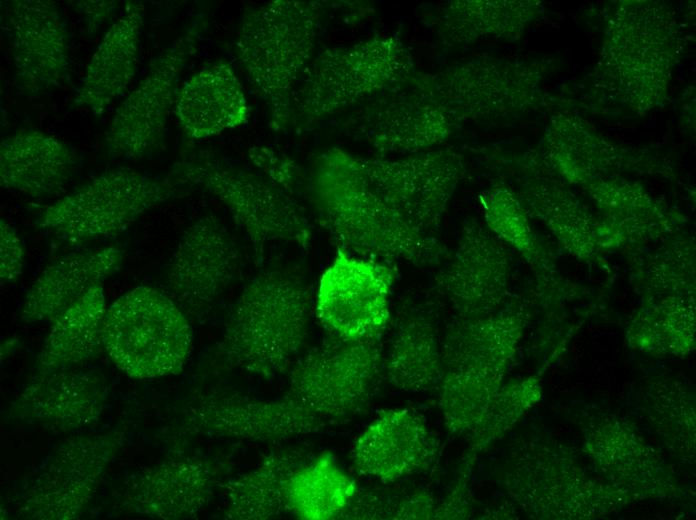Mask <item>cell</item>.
<instances>
[{
  "instance_id": "1",
  "label": "cell",
  "mask_w": 696,
  "mask_h": 520,
  "mask_svg": "<svg viewBox=\"0 0 696 520\" xmlns=\"http://www.w3.org/2000/svg\"><path fill=\"white\" fill-rule=\"evenodd\" d=\"M307 196L317 220L342 248L368 259L438 264L444 249L422 234L366 184L353 155L332 148L313 162Z\"/></svg>"
},
{
  "instance_id": "2",
  "label": "cell",
  "mask_w": 696,
  "mask_h": 520,
  "mask_svg": "<svg viewBox=\"0 0 696 520\" xmlns=\"http://www.w3.org/2000/svg\"><path fill=\"white\" fill-rule=\"evenodd\" d=\"M309 318V294L302 280L283 270H265L236 299L217 357L229 369L274 378L294 364L307 337Z\"/></svg>"
},
{
  "instance_id": "3",
  "label": "cell",
  "mask_w": 696,
  "mask_h": 520,
  "mask_svg": "<svg viewBox=\"0 0 696 520\" xmlns=\"http://www.w3.org/2000/svg\"><path fill=\"white\" fill-rule=\"evenodd\" d=\"M320 17V2L273 0L242 18L236 58L266 103L274 132L287 130L294 121L295 87L309 66Z\"/></svg>"
},
{
  "instance_id": "4",
  "label": "cell",
  "mask_w": 696,
  "mask_h": 520,
  "mask_svg": "<svg viewBox=\"0 0 696 520\" xmlns=\"http://www.w3.org/2000/svg\"><path fill=\"white\" fill-rule=\"evenodd\" d=\"M101 340L116 366L137 379L182 371L193 347L191 325L172 298L137 286L106 309Z\"/></svg>"
},
{
  "instance_id": "5",
  "label": "cell",
  "mask_w": 696,
  "mask_h": 520,
  "mask_svg": "<svg viewBox=\"0 0 696 520\" xmlns=\"http://www.w3.org/2000/svg\"><path fill=\"white\" fill-rule=\"evenodd\" d=\"M171 177L219 200L258 255L275 244H310L311 227L296 198L257 174L200 156L176 164Z\"/></svg>"
},
{
  "instance_id": "6",
  "label": "cell",
  "mask_w": 696,
  "mask_h": 520,
  "mask_svg": "<svg viewBox=\"0 0 696 520\" xmlns=\"http://www.w3.org/2000/svg\"><path fill=\"white\" fill-rule=\"evenodd\" d=\"M178 185L172 177L124 169L104 172L47 206L36 227L70 243L113 238L175 196Z\"/></svg>"
},
{
  "instance_id": "7",
  "label": "cell",
  "mask_w": 696,
  "mask_h": 520,
  "mask_svg": "<svg viewBox=\"0 0 696 520\" xmlns=\"http://www.w3.org/2000/svg\"><path fill=\"white\" fill-rule=\"evenodd\" d=\"M410 58L393 37L325 51L304 71L293 96L294 120H321L384 92L408 76Z\"/></svg>"
},
{
  "instance_id": "8",
  "label": "cell",
  "mask_w": 696,
  "mask_h": 520,
  "mask_svg": "<svg viewBox=\"0 0 696 520\" xmlns=\"http://www.w3.org/2000/svg\"><path fill=\"white\" fill-rule=\"evenodd\" d=\"M353 161L377 196L419 232L436 237L462 174L456 154L443 150L394 160L353 155Z\"/></svg>"
},
{
  "instance_id": "9",
  "label": "cell",
  "mask_w": 696,
  "mask_h": 520,
  "mask_svg": "<svg viewBox=\"0 0 696 520\" xmlns=\"http://www.w3.org/2000/svg\"><path fill=\"white\" fill-rule=\"evenodd\" d=\"M199 28L187 30L156 55L145 76L118 106L105 136L110 157L140 159L161 145L179 77L195 52Z\"/></svg>"
},
{
  "instance_id": "10",
  "label": "cell",
  "mask_w": 696,
  "mask_h": 520,
  "mask_svg": "<svg viewBox=\"0 0 696 520\" xmlns=\"http://www.w3.org/2000/svg\"><path fill=\"white\" fill-rule=\"evenodd\" d=\"M394 280L388 265L338 247L319 281L316 315L336 338H379L390 318Z\"/></svg>"
},
{
  "instance_id": "11",
  "label": "cell",
  "mask_w": 696,
  "mask_h": 520,
  "mask_svg": "<svg viewBox=\"0 0 696 520\" xmlns=\"http://www.w3.org/2000/svg\"><path fill=\"white\" fill-rule=\"evenodd\" d=\"M8 31L15 84L36 96L69 77V33L57 5L48 0H15L9 6Z\"/></svg>"
},
{
  "instance_id": "12",
  "label": "cell",
  "mask_w": 696,
  "mask_h": 520,
  "mask_svg": "<svg viewBox=\"0 0 696 520\" xmlns=\"http://www.w3.org/2000/svg\"><path fill=\"white\" fill-rule=\"evenodd\" d=\"M239 266V251L227 227L207 214L181 234L168 266L169 287L183 306L199 310L228 289Z\"/></svg>"
},
{
  "instance_id": "13",
  "label": "cell",
  "mask_w": 696,
  "mask_h": 520,
  "mask_svg": "<svg viewBox=\"0 0 696 520\" xmlns=\"http://www.w3.org/2000/svg\"><path fill=\"white\" fill-rule=\"evenodd\" d=\"M115 451L109 437L78 438L64 444L40 467L21 510L33 519H72L92 498Z\"/></svg>"
},
{
  "instance_id": "14",
  "label": "cell",
  "mask_w": 696,
  "mask_h": 520,
  "mask_svg": "<svg viewBox=\"0 0 696 520\" xmlns=\"http://www.w3.org/2000/svg\"><path fill=\"white\" fill-rule=\"evenodd\" d=\"M437 452L438 442L422 419L407 409L389 410L360 434L352 460L360 474L389 482L425 470Z\"/></svg>"
},
{
  "instance_id": "15",
  "label": "cell",
  "mask_w": 696,
  "mask_h": 520,
  "mask_svg": "<svg viewBox=\"0 0 696 520\" xmlns=\"http://www.w3.org/2000/svg\"><path fill=\"white\" fill-rule=\"evenodd\" d=\"M385 95L358 116L357 130L380 152L413 153L441 142L450 119L415 83Z\"/></svg>"
},
{
  "instance_id": "16",
  "label": "cell",
  "mask_w": 696,
  "mask_h": 520,
  "mask_svg": "<svg viewBox=\"0 0 696 520\" xmlns=\"http://www.w3.org/2000/svg\"><path fill=\"white\" fill-rule=\"evenodd\" d=\"M79 165L73 148L43 131H19L0 144L1 187L33 198L61 193Z\"/></svg>"
},
{
  "instance_id": "17",
  "label": "cell",
  "mask_w": 696,
  "mask_h": 520,
  "mask_svg": "<svg viewBox=\"0 0 696 520\" xmlns=\"http://www.w3.org/2000/svg\"><path fill=\"white\" fill-rule=\"evenodd\" d=\"M124 253L109 246L70 253L52 263L33 282L24 298L21 319L53 322L89 290L122 267Z\"/></svg>"
},
{
  "instance_id": "18",
  "label": "cell",
  "mask_w": 696,
  "mask_h": 520,
  "mask_svg": "<svg viewBox=\"0 0 696 520\" xmlns=\"http://www.w3.org/2000/svg\"><path fill=\"white\" fill-rule=\"evenodd\" d=\"M175 112L181 128L194 139L240 127L250 116L241 82L224 61L200 69L183 83Z\"/></svg>"
},
{
  "instance_id": "19",
  "label": "cell",
  "mask_w": 696,
  "mask_h": 520,
  "mask_svg": "<svg viewBox=\"0 0 696 520\" xmlns=\"http://www.w3.org/2000/svg\"><path fill=\"white\" fill-rule=\"evenodd\" d=\"M142 25V13L132 8L110 26L87 65L76 105L101 116L124 94L136 73Z\"/></svg>"
},
{
  "instance_id": "20",
  "label": "cell",
  "mask_w": 696,
  "mask_h": 520,
  "mask_svg": "<svg viewBox=\"0 0 696 520\" xmlns=\"http://www.w3.org/2000/svg\"><path fill=\"white\" fill-rule=\"evenodd\" d=\"M212 487L213 472L208 463L191 459L168 461L136 477L129 500L139 513L184 519L206 505Z\"/></svg>"
},
{
  "instance_id": "21",
  "label": "cell",
  "mask_w": 696,
  "mask_h": 520,
  "mask_svg": "<svg viewBox=\"0 0 696 520\" xmlns=\"http://www.w3.org/2000/svg\"><path fill=\"white\" fill-rule=\"evenodd\" d=\"M506 276V261L496 243L476 226L464 228L436 285L451 305L465 313L498 293Z\"/></svg>"
},
{
  "instance_id": "22",
  "label": "cell",
  "mask_w": 696,
  "mask_h": 520,
  "mask_svg": "<svg viewBox=\"0 0 696 520\" xmlns=\"http://www.w3.org/2000/svg\"><path fill=\"white\" fill-rule=\"evenodd\" d=\"M301 447L279 448L226 487L225 517L232 520H266L287 510V486L305 461Z\"/></svg>"
},
{
  "instance_id": "23",
  "label": "cell",
  "mask_w": 696,
  "mask_h": 520,
  "mask_svg": "<svg viewBox=\"0 0 696 520\" xmlns=\"http://www.w3.org/2000/svg\"><path fill=\"white\" fill-rule=\"evenodd\" d=\"M103 388L102 380L90 372H42L23 393L20 405L34 418L77 427L98 413Z\"/></svg>"
},
{
  "instance_id": "24",
  "label": "cell",
  "mask_w": 696,
  "mask_h": 520,
  "mask_svg": "<svg viewBox=\"0 0 696 520\" xmlns=\"http://www.w3.org/2000/svg\"><path fill=\"white\" fill-rule=\"evenodd\" d=\"M102 285L89 290L51 325L36 360L41 372L69 370L95 355L106 312Z\"/></svg>"
},
{
  "instance_id": "25",
  "label": "cell",
  "mask_w": 696,
  "mask_h": 520,
  "mask_svg": "<svg viewBox=\"0 0 696 520\" xmlns=\"http://www.w3.org/2000/svg\"><path fill=\"white\" fill-rule=\"evenodd\" d=\"M384 371L396 388L406 392L439 388L443 360L431 321L410 316L398 325L384 356Z\"/></svg>"
},
{
  "instance_id": "26",
  "label": "cell",
  "mask_w": 696,
  "mask_h": 520,
  "mask_svg": "<svg viewBox=\"0 0 696 520\" xmlns=\"http://www.w3.org/2000/svg\"><path fill=\"white\" fill-rule=\"evenodd\" d=\"M356 492L355 480L325 453L293 473L287 486V510L300 519H332L348 509Z\"/></svg>"
},
{
  "instance_id": "27",
  "label": "cell",
  "mask_w": 696,
  "mask_h": 520,
  "mask_svg": "<svg viewBox=\"0 0 696 520\" xmlns=\"http://www.w3.org/2000/svg\"><path fill=\"white\" fill-rule=\"evenodd\" d=\"M508 196L504 193H496L492 196L487 209L488 222L495 231L524 250L528 245L525 219L517 203Z\"/></svg>"
},
{
  "instance_id": "28",
  "label": "cell",
  "mask_w": 696,
  "mask_h": 520,
  "mask_svg": "<svg viewBox=\"0 0 696 520\" xmlns=\"http://www.w3.org/2000/svg\"><path fill=\"white\" fill-rule=\"evenodd\" d=\"M251 161L264 171L272 184L296 198L297 170L294 163L266 147H252L249 150Z\"/></svg>"
},
{
  "instance_id": "29",
  "label": "cell",
  "mask_w": 696,
  "mask_h": 520,
  "mask_svg": "<svg viewBox=\"0 0 696 520\" xmlns=\"http://www.w3.org/2000/svg\"><path fill=\"white\" fill-rule=\"evenodd\" d=\"M25 250L15 228L6 220L0 221V279L2 284L17 280L23 272Z\"/></svg>"
}]
</instances>
